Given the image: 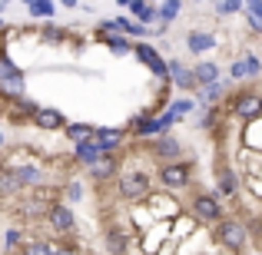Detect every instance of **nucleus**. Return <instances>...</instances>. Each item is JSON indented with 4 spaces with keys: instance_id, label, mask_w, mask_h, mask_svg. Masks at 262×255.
<instances>
[{
    "instance_id": "nucleus-1",
    "label": "nucleus",
    "mask_w": 262,
    "mask_h": 255,
    "mask_svg": "<svg viewBox=\"0 0 262 255\" xmlns=\"http://www.w3.org/2000/svg\"><path fill=\"white\" fill-rule=\"evenodd\" d=\"M149 189H153V182H149V176L143 169H120V176H116V192H120V199H126V202H143V199H149Z\"/></svg>"
},
{
    "instance_id": "nucleus-28",
    "label": "nucleus",
    "mask_w": 262,
    "mask_h": 255,
    "mask_svg": "<svg viewBox=\"0 0 262 255\" xmlns=\"http://www.w3.org/2000/svg\"><path fill=\"white\" fill-rule=\"evenodd\" d=\"M192 106H196V103H192V100H189V96H176V100H173V103H169V106H166V109H163V113H166V116H169V120H173V123H179V120H183V116H186V113H189V109H192Z\"/></svg>"
},
{
    "instance_id": "nucleus-29",
    "label": "nucleus",
    "mask_w": 262,
    "mask_h": 255,
    "mask_svg": "<svg viewBox=\"0 0 262 255\" xmlns=\"http://www.w3.org/2000/svg\"><path fill=\"white\" fill-rule=\"evenodd\" d=\"M27 10H30V17H37V20H50L53 13H57V4H53V0H30Z\"/></svg>"
},
{
    "instance_id": "nucleus-9",
    "label": "nucleus",
    "mask_w": 262,
    "mask_h": 255,
    "mask_svg": "<svg viewBox=\"0 0 262 255\" xmlns=\"http://www.w3.org/2000/svg\"><path fill=\"white\" fill-rule=\"evenodd\" d=\"M43 219H47V225H50V229L57 232V236H70L73 225H77V219H73L70 205H63V202H53L50 209L43 212Z\"/></svg>"
},
{
    "instance_id": "nucleus-40",
    "label": "nucleus",
    "mask_w": 262,
    "mask_h": 255,
    "mask_svg": "<svg viewBox=\"0 0 262 255\" xmlns=\"http://www.w3.org/2000/svg\"><path fill=\"white\" fill-rule=\"evenodd\" d=\"M0 4H4V7H7V4H10V0H0Z\"/></svg>"
},
{
    "instance_id": "nucleus-19",
    "label": "nucleus",
    "mask_w": 262,
    "mask_h": 255,
    "mask_svg": "<svg viewBox=\"0 0 262 255\" xmlns=\"http://www.w3.org/2000/svg\"><path fill=\"white\" fill-rule=\"evenodd\" d=\"M100 40L110 47V53H113V57H129V53H133V40H129V37H123L120 30H113V33H103Z\"/></svg>"
},
{
    "instance_id": "nucleus-3",
    "label": "nucleus",
    "mask_w": 262,
    "mask_h": 255,
    "mask_svg": "<svg viewBox=\"0 0 262 255\" xmlns=\"http://www.w3.org/2000/svg\"><path fill=\"white\" fill-rule=\"evenodd\" d=\"M189 212L199 225H216L219 219L226 216L223 202H219V192H196V196L189 199Z\"/></svg>"
},
{
    "instance_id": "nucleus-35",
    "label": "nucleus",
    "mask_w": 262,
    "mask_h": 255,
    "mask_svg": "<svg viewBox=\"0 0 262 255\" xmlns=\"http://www.w3.org/2000/svg\"><path fill=\"white\" fill-rule=\"evenodd\" d=\"M243 10H246V0H219L216 4L219 17H232V13H243Z\"/></svg>"
},
{
    "instance_id": "nucleus-25",
    "label": "nucleus",
    "mask_w": 262,
    "mask_h": 255,
    "mask_svg": "<svg viewBox=\"0 0 262 255\" xmlns=\"http://www.w3.org/2000/svg\"><path fill=\"white\" fill-rule=\"evenodd\" d=\"M63 133H67V140H70L73 146H77V143L93 140V126H90V123H80V120H67Z\"/></svg>"
},
{
    "instance_id": "nucleus-22",
    "label": "nucleus",
    "mask_w": 262,
    "mask_h": 255,
    "mask_svg": "<svg viewBox=\"0 0 262 255\" xmlns=\"http://www.w3.org/2000/svg\"><path fill=\"white\" fill-rule=\"evenodd\" d=\"M106 249H110V255H123L129 249V236L120 229V225H106Z\"/></svg>"
},
{
    "instance_id": "nucleus-38",
    "label": "nucleus",
    "mask_w": 262,
    "mask_h": 255,
    "mask_svg": "<svg viewBox=\"0 0 262 255\" xmlns=\"http://www.w3.org/2000/svg\"><path fill=\"white\" fill-rule=\"evenodd\" d=\"M60 4H63V7H70V10H77V7H80V0H60Z\"/></svg>"
},
{
    "instance_id": "nucleus-26",
    "label": "nucleus",
    "mask_w": 262,
    "mask_h": 255,
    "mask_svg": "<svg viewBox=\"0 0 262 255\" xmlns=\"http://www.w3.org/2000/svg\"><path fill=\"white\" fill-rule=\"evenodd\" d=\"M100 146H96V140H86V143H77L73 146V159L80 163V166H90V163H96L100 159Z\"/></svg>"
},
{
    "instance_id": "nucleus-31",
    "label": "nucleus",
    "mask_w": 262,
    "mask_h": 255,
    "mask_svg": "<svg viewBox=\"0 0 262 255\" xmlns=\"http://www.w3.org/2000/svg\"><path fill=\"white\" fill-rule=\"evenodd\" d=\"M246 20H249V27L256 33H262V0H246Z\"/></svg>"
},
{
    "instance_id": "nucleus-21",
    "label": "nucleus",
    "mask_w": 262,
    "mask_h": 255,
    "mask_svg": "<svg viewBox=\"0 0 262 255\" xmlns=\"http://www.w3.org/2000/svg\"><path fill=\"white\" fill-rule=\"evenodd\" d=\"M192 77H196V89L216 83V80H219V63H212V60H199V63L192 66Z\"/></svg>"
},
{
    "instance_id": "nucleus-24",
    "label": "nucleus",
    "mask_w": 262,
    "mask_h": 255,
    "mask_svg": "<svg viewBox=\"0 0 262 255\" xmlns=\"http://www.w3.org/2000/svg\"><path fill=\"white\" fill-rule=\"evenodd\" d=\"M113 24H116V30H120L123 37H133V40H146V37H149V27L136 24L133 17H116Z\"/></svg>"
},
{
    "instance_id": "nucleus-2",
    "label": "nucleus",
    "mask_w": 262,
    "mask_h": 255,
    "mask_svg": "<svg viewBox=\"0 0 262 255\" xmlns=\"http://www.w3.org/2000/svg\"><path fill=\"white\" fill-rule=\"evenodd\" d=\"M216 242L229 252H243L246 242H249V225L236 216H223L216 222Z\"/></svg>"
},
{
    "instance_id": "nucleus-42",
    "label": "nucleus",
    "mask_w": 262,
    "mask_h": 255,
    "mask_svg": "<svg viewBox=\"0 0 262 255\" xmlns=\"http://www.w3.org/2000/svg\"><path fill=\"white\" fill-rule=\"evenodd\" d=\"M209 4H219V0H209Z\"/></svg>"
},
{
    "instance_id": "nucleus-36",
    "label": "nucleus",
    "mask_w": 262,
    "mask_h": 255,
    "mask_svg": "<svg viewBox=\"0 0 262 255\" xmlns=\"http://www.w3.org/2000/svg\"><path fill=\"white\" fill-rule=\"evenodd\" d=\"M20 245H24V232H20V229H10V232L4 236V242H0V249H7V252L13 255Z\"/></svg>"
},
{
    "instance_id": "nucleus-23",
    "label": "nucleus",
    "mask_w": 262,
    "mask_h": 255,
    "mask_svg": "<svg viewBox=\"0 0 262 255\" xmlns=\"http://www.w3.org/2000/svg\"><path fill=\"white\" fill-rule=\"evenodd\" d=\"M186 47H189L192 53H199V57H203V53H209L212 47H216V37H212V33H206V30H192L189 37H186Z\"/></svg>"
},
{
    "instance_id": "nucleus-8",
    "label": "nucleus",
    "mask_w": 262,
    "mask_h": 255,
    "mask_svg": "<svg viewBox=\"0 0 262 255\" xmlns=\"http://www.w3.org/2000/svg\"><path fill=\"white\" fill-rule=\"evenodd\" d=\"M169 129H173V120H169L166 113H149V116H136L133 120V133L136 136H163V133H169Z\"/></svg>"
},
{
    "instance_id": "nucleus-18",
    "label": "nucleus",
    "mask_w": 262,
    "mask_h": 255,
    "mask_svg": "<svg viewBox=\"0 0 262 255\" xmlns=\"http://www.w3.org/2000/svg\"><path fill=\"white\" fill-rule=\"evenodd\" d=\"M223 93H226V80H216V83L199 86V89H196V103L209 109V106H216V103L223 100Z\"/></svg>"
},
{
    "instance_id": "nucleus-30",
    "label": "nucleus",
    "mask_w": 262,
    "mask_h": 255,
    "mask_svg": "<svg viewBox=\"0 0 262 255\" xmlns=\"http://www.w3.org/2000/svg\"><path fill=\"white\" fill-rule=\"evenodd\" d=\"M179 7H183V0H163V4L156 7V20H160V24H173L179 17Z\"/></svg>"
},
{
    "instance_id": "nucleus-16",
    "label": "nucleus",
    "mask_w": 262,
    "mask_h": 255,
    "mask_svg": "<svg viewBox=\"0 0 262 255\" xmlns=\"http://www.w3.org/2000/svg\"><path fill=\"white\" fill-rule=\"evenodd\" d=\"M216 179H219V196L236 199V192H239V176H236V169H232V166H226V163H219Z\"/></svg>"
},
{
    "instance_id": "nucleus-14",
    "label": "nucleus",
    "mask_w": 262,
    "mask_h": 255,
    "mask_svg": "<svg viewBox=\"0 0 262 255\" xmlns=\"http://www.w3.org/2000/svg\"><path fill=\"white\" fill-rule=\"evenodd\" d=\"M93 140H96V146H100V153H116V149L123 146V140H126V133H123V129H113V126H100V129H93Z\"/></svg>"
},
{
    "instance_id": "nucleus-33",
    "label": "nucleus",
    "mask_w": 262,
    "mask_h": 255,
    "mask_svg": "<svg viewBox=\"0 0 262 255\" xmlns=\"http://www.w3.org/2000/svg\"><path fill=\"white\" fill-rule=\"evenodd\" d=\"M60 199H63V205L67 202H80V199H83V186H80L77 179H67L63 189H60Z\"/></svg>"
},
{
    "instance_id": "nucleus-39",
    "label": "nucleus",
    "mask_w": 262,
    "mask_h": 255,
    "mask_svg": "<svg viewBox=\"0 0 262 255\" xmlns=\"http://www.w3.org/2000/svg\"><path fill=\"white\" fill-rule=\"evenodd\" d=\"M0 149H4V133H0Z\"/></svg>"
},
{
    "instance_id": "nucleus-41",
    "label": "nucleus",
    "mask_w": 262,
    "mask_h": 255,
    "mask_svg": "<svg viewBox=\"0 0 262 255\" xmlns=\"http://www.w3.org/2000/svg\"><path fill=\"white\" fill-rule=\"evenodd\" d=\"M0 30H4V20H0Z\"/></svg>"
},
{
    "instance_id": "nucleus-10",
    "label": "nucleus",
    "mask_w": 262,
    "mask_h": 255,
    "mask_svg": "<svg viewBox=\"0 0 262 255\" xmlns=\"http://www.w3.org/2000/svg\"><path fill=\"white\" fill-rule=\"evenodd\" d=\"M166 80H173L183 93H196V77H192V66H186L183 60H166Z\"/></svg>"
},
{
    "instance_id": "nucleus-12",
    "label": "nucleus",
    "mask_w": 262,
    "mask_h": 255,
    "mask_svg": "<svg viewBox=\"0 0 262 255\" xmlns=\"http://www.w3.org/2000/svg\"><path fill=\"white\" fill-rule=\"evenodd\" d=\"M33 126H40V129H50V133H57V129H63L67 126V116L60 113V109H53V106H37V113H33Z\"/></svg>"
},
{
    "instance_id": "nucleus-7",
    "label": "nucleus",
    "mask_w": 262,
    "mask_h": 255,
    "mask_svg": "<svg viewBox=\"0 0 262 255\" xmlns=\"http://www.w3.org/2000/svg\"><path fill=\"white\" fill-rule=\"evenodd\" d=\"M133 57L140 60V63L146 66L149 73H156L160 80H166V60L160 57V50H156L153 43H146V40H140V43H133Z\"/></svg>"
},
{
    "instance_id": "nucleus-34",
    "label": "nucleus",
    "mask_w": 262,
    "mask_h": 255,
    "mask_svg": "<svg viewBox=\"0 0 262 255\" xmlns=\"http://www.w3.org/2000/svg\"><path fill=\"white\" fill-rule=\"evenodd\" d=\"M17 73H24V70H20V66L10 60V53L0 47V80H10V77H17Z\"/></svg>"
},
{
    "instance_id": "nucleus-32",
    "label": "nucleus",
    "mask_w": 262,
    "mask_h": 255,
    "mask_svg": "<svg viewBox=\"0 0 262 255\" xmlns=\"http://www.w3.org/2000/svg\"><path fill=\"white\" fill-rule=\"evenodd\" d=\"M40 37H43V43H63L67 37H70V33L63 30V27H57V24H43V30H40Z\"/></svg>"
},
{
    "instance_id": "nucleus-20",
    "label": "nucleus",
    "mask_w": 262,
    "mask_h": 255,
    "mask_svg": "<svg viewBox=\"0 0 262 255\" xmlns=\"http://www.w3.org/2000/svg\"><path fill=\"white\" fill-rule=\"evenodd\" d=\"M126 10L133 13V20H136V24H143V27H153L156 24V7L149 4V0H129Z\"/></svg>"
},
{
    "instance_id": "nucleus-11",
    "label": "nucleus",
    "mask_w": 262,
    "mask_h": 255,
    "mask_svg": "<svg viewBox=\"0 0 262 255\" xmlns=\"http://www.w3.org/2000/svg\"><path fill=\"white\" fill-rule=\"evenodd\" d=\"M120 169L123 166H120V156H116V153H103L96 163H90V166H86V172L96 179V182H106V179L120 176Z\"/></svg>"
},
{
    "instance_id": "nucleus-27",
    "label": "nucleus",
    "mask_w": 262,
    "mask_h": 255,
    "mask_svg": "<svg viewBox=\"0 0 262 255\" xmlns=\"http://www.w3.org/2000/svg\"><path fill=\"white\" fill-rule=\"evenodd\" d=\"M57 245L53 242H43V239H24V245H20L13 255H53Z\"/></svg>"
},
{
    "instance_id": "nucleus-4",
    "label": "nucleus",
    "mask_w": 262,
    "mask_h": 255,
    "mask_svg": "<svg viewBox=\"0 0 262 255\" xmlns=\"http://www.w3.org/2000/svg\"><path fill=\"white\" fill-rule=\"evenodd\" d=\"M229 113L243 123H252L262 116V93L259 89H239L229 96Z\"/></svg>"
},
{
    "instance_id": "nucleus-5",
    "label": "nucleus",
    "mask_w": 262,
    "mask_h": 255,
    "mask_svg": "<svg viewBox=\"0 0 262 255\" xmlns=\"http://www.w3.org/2000/svg\"><path fill=\"white\" fill-rule=\"evenodd\" d=\"M160 182L166 186V189H186V186L192 182V166L189 163H163L160 166Z\"/></svg>"
},
{
    "instance_id": "nucleus-13",
    "label": "nucleus",
    "mask_w": 262,
    "mask_h": 255,
    "mask_svg": "<svg viewBox=\"0 0 262 255\" xmlns=\"http://www.w3.org/2000/svg\"><path fill=\"white\" fill-rule=\"evenodd\" d=\"M259 73H262V60L256 53H246L229 66V80H249V77H259Z\"/></svg>"
},
{
    "instance_id": "nucleus-6",
    "label": "nucleus",
    "mask_w": 262,
    "mask_h": 255,
    "mask_svg": "<svg viewBox=\"0 0 262 255\" xmlns=\"http://www.w3.org/2000/svg\"><path fill=\"white\" fill-rule=\"evenodd\" d=\"M149 153H153L156 163H179L183 159V143H179L176 136L163 133V136H156V140L149 143Z\"/></svg>"
},
{
    "instance_id": "nucleus-15",
    "label": "nucleus",
    "mask_w": 262,
    "mask_h": 255,
    "mask_svg": "<svg viewBox=\"0 0 262 255\" xmlns=\"http://www.w3.org/2000/svg\"><path fill=\"white\" fill-rule=\"evenodd\" d=\"M24 96H27V77L24 73H17V77H10V80H0V100L4 103L24 100Z\"/></svg>"
},
{
    "instance_id": "nucleus-43",
    "label": "nucleus",
    "mask_w": 262,
    "mask_h": 255,
    "mask_svg": "<svg viewBox=\"0 0 262 255\" xmlns=\"http://www.w3.org/2000/svg\"><path fill=\"white\" fill-rule=\"evenodd\" d=\"M0 13H4V4H0Z\"/></svg>"
},
{
    "instance_id": "nucleus-37",
    "label": "nucleus",
    "mask_w": 262,
    "mask_h": 255,
    "mask_svg": "<svg viewBox=\"0 0 262 255\" xmlns=\"http://www.w3.org/2000/svg\"><path fill=\"white\" fill-rule=\"evenodd\" d=\"M53 255H80V252L70 249V245H57V249H53Z\"/></svg>"
},
{
    "instance_id": "nucleus-17",
    "label": "nucleus",
    "mask_w": 262,
    "mask_h": 255,
    "mask_svg": "<svg viewBox=\"0 0 262 255\" xmlns=\"http://www.w3.org/2000/svg\"><path fill=\"white\" fill-rule=\"evenodd\" d=\"M33 113H37V103H30L24 96V100H13V103H7V116H10V123H30L33 120Z\"/></svg>"
}]
</instances>
